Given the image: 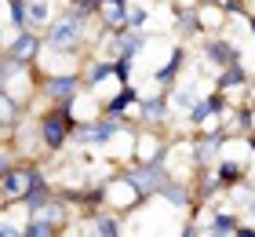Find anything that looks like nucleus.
Wrapping results in <instances>:
<instances>
[{
  "mask_svg": "<svg viewBox=\"0 0 255 237\" xmlns=\"http://www.w3.org/2000/svg\"><path fill=\"white\" fill-rule=\"evenodd\" d=\"M121 128H124V121L121 117H113V113H102L99 121H88V124H80L77 128V142H88V146H106V142H113L121 135Z\"/></svg>",
  "mask_w": 255,
  "mask_h": 237,
  "instance_id": "obj_4",
  "label": "nucleus"
},
{
  "mask_svg": "<svg viewBox=\"0 0 255 237\" xmlns=\"http://www.w3.org/2000/svg\"><path fill=\"white\" fill-rule=\"evenodd\" d=\"M168 106H171V99H164V95H153V99H142V95H138L135 110H138V121H146V124H160V121L168 117Z\"/></svg>",
  "mask_w": 255,
  "mask_h": 237,
  "instance_id": "obj_9",
  "label": "nucleus"
},
{
  "mask_svg": "<svg viewBox=\"0 0 255 237\" xmlns=\"http://www.w3.org/2000/svg\"><path fill=\"white\" fill-rule=\"evenodd\" d=\"M182 62H186V47H175V51H171V58H168V62L153 73V80H157V84H171V80L179 77Z\"/></svg>",
  "mask_w": 255,
  "mask_h": 237,
  "instance_id": "obj_11",
  "label": "nucleus"
},
{
  "mask_svg": "<svg viewBox=\"0 0 255 237\" xmlns=\"http://www.w3.org/2000/svg\"><path fill=\"white\" fill-rule=\"evenodd\" d=\"M146 22H149V7H142V4H128V26L146 29Z\"/></svg>",
  "mask_w": 255,
  "mask_h": 237,
  "instance_id": "obj_23",
  "label": "nucleus"
},
{
  "mask_svg": "<svg viewBox=\"0 0 255 237\" xmlns=\"http://www.w3.org/2000/svg\"><path fill=\"white\" fill-rule=\"evenodd\" d=\"M193 102H197L193 88H182V91H175V95H171V106H175V110H193Z\"/></svg>",
  "mask_w": 255,
  "mask_h": 237,
  "instance_id": "obj_24",
  "label": "nucleus"
},
{
  "mask_svg": "<svg viewBox=\"0 0 255 237\" xmlns=\"http://www.w3.org/2000/svg\"><path fill=\"white\" fill-rule=\"evenodd\" d=\"M4 11H7V26L11 29H29V18H26V0H4Z\"/></svg>",
  "mask_w": 255,
  "mask_h": 237,
  "instance_id": "obj_14",
  "label": "nucleus"
},
{
  "mask_svg": "<svg viewBox=\"0 0 255 237\" xmlns=\"http://www.w3.org/2000/svg\"><path fill=\"white\" fill-rule=\"evenodd\" d=\"M252 33H255V18H252Z\"/></svg>",
  "mask_w": 255,
  "mask_h": 237,
  "instance_id": "obj_27",
  "label": "nucleus"
},
{
  "mask_svg": "<svg viewBox=\"0 0 255 237\" xmlns=\"http://www.w3.org/2000/svg\"><path fill=\"white\" fill-rule=\"evenodd\" d=\"M179 33H186V37L201 33V11H182L179 15Z\"/></svg>",
  "mask_w": 255,
  "mask_h": 237,
  "instance_id": "obj_22",
  "label": "nucleus"
},
{
  "mask_svg": "<svg viewBox=\"0 0 255 237\" xmlns=\"http://www.w3.org/2000/svg\"><path fill=\"white\" fill-rule=\"evenodd\" d=\"M248 84V69L234 62V66H223L219 69V77H215V88L219 91H237V88H245Z\"/></svg>",
  "mask_w": 255,
  "mask_h": 237,
  "instance_id": "obj_10",
  "label": "nucleus"
},
{
  "mask_svg": "<svg viewBox=\"0 0 255 237\" xmlns=\"http://www.w3.org/2000/svg\"><path fill=\"white\" fill-rule=\"evenodd\" d=\"M84 22L88 18L80 15V11H69V15H62V18H51L44 40H48L55 51H62V55H77L80 44L88 40V26H84Z\"/></svg>",
  "mask_w": 255,
  "mask_h": 237,
  "instance_id": "obj_1",
  "label": "nucleus"
},
{
  "mask_svg": "<svg viewBox=\"0 0 255 237\" xmlns=\"http://www.w3.org/2000/svg\"><path fill=\"white\" fill-rule=\"evenodd\" d=\"M73 11H80V15H95V11H102V0H73Z\"/></svg>",
  "mask_w": 255,
  "mask_h": 237,
  "instance_id": "obj_25",
  "label": "nucleus"
},
{
  "mask_svg": "<svg viewBox=\"0 0 255 237\" xmlns=\"http://www.w3.org/2000/svg\"><path fill=\"white\" fill-rule=\"evenodd\" d=\"M215 117V110H212V102L208 99H197L193 102V110H190V124H208Z\"/></svg>",
  "mask_w": 255,
  "mask_h": 237,
  "instance_id": "obj_21",
  "label": "nucleus"
},
{
  "mask_svg": "<svg viewBox=\"0 0 255 237\" xmlns=\"http://www.w3.org/2000/svg\"><path fill=\"white\" fill-rule=\"evenodd\" d=\"M113 37H117V58H138L146 51V33L135 29V26L113 29Z\"/></svg>",
  "mask_w": 255,
  "mask_h": 237,
  "instance_id": "obj_7",
  "label": "nucleus"
},
{
  "mask_svg": "<svg viewBox=\"0 0 255 237\" xmlns=\"http://www.w3.org/2000/svg\"><path fill=\"white\" fill-rule=\"evenodd\" d=\"M26 18H29V29H44L51 22L48 0H26Z\"/></svg>",
  "mask_w": 255,
  "mask_h": 237,
  "instance_id": "obj_12",
  "label": "nucleus"
},
{
  "mask_svg": "<svg viewBox=\"0 0 255 237\" xmlns=\"http://www.w3.org/2000/svg\"><path fill=\"white\" fill-rule=\"evenodd\" d=\"M219 183H223V186H237L241 179H245V164H241V161H219Z\"/></svg>",
  "mask_w": 255,
  "mask_h": 237,
  "instance_id": "obj_15",
  "label": "nucleus"
},
{
  "mask_svg": "<svg viewBox=\"0 0 255 237\" xmlns=\"http://www.w3.org/2000/svg\"><path fill=\"white\" fill-rule=\"evenodd\" d=\"M160 197H164L168 205H175V208H186L190 205V190L182 186V183H168L164 190H160Z\"/></svg>",
  "mask_w": 255,
  "mask_h": 237,
  "instance_id": "obj_18",
  "label": "nucleus"
},
{
  "mask_svg": "<svg viewBox=\"0 0 255 237\" xmlns=\"http://www.w3.org/2000/svg\"><path fill=\"white\" fill-rule=\"evenodd\" d=\"M110 77H117V58H106V62H95V66L88 69L84 84H88V88H99L102 80H110Z\"/></svg>",
  "mask_w": 255,
  "mask_h": 237,
  "instance_id": "obj_13",
  "label": "nucleus"
},
{
  "mask_svg": "<svg viewBox=\"0 0 255 237\" xmlns=\"http://www.w3.org/2000/svg\"><path fill=\"white\" fill-rule=\"evenodd\" d=\"M69 106H73V102H59V110L44 113V121H40V139H44V146H48V150H62V146H66L69 124H73Z\"/></svg>",
  "mask_w": 255,
  "mask_h": 237,
  "instance_id": "obj_3",
  "label": "nucleus"
},
{
  "mask_svg": "<svg viewBox=\"0 0 255 237\" xmlns=\"http://www.w3.org/2000/svg\"><path fill=\"white\" fill-rule=\"evenodd\" d=\"M40 47H44V37H40L37 29H18L15 37L4 44V55L18 58V62H37Z\"/></svg>",
  "mask_w": 255,
  "mask_h": 237,
  "instance_id": "obj_5",
  "label": "nucleus"
},
{
  "mask_svg": "<svg viewBox=\"0 0 255 237\" xmlns=\"http://www.w3.org/2000/svg\"><path fill=\"white\" fill-rule=\"evenodd\" d=\"M204 58L212 66H234V62H241V51H237V44L234 40H226V37H215V40H204Z\"/></svg>",
  "mask_w": 255,
  "mask_h": 237,
  "instance_id": "obj_8",
  "label": "nucleus"
},
{
  "mask_svg": "<svg viewBox=\"0 0 255 237\" xmlns=\"http://www.w3.org/2000/svg\"><path fill=\"white\" fill-rule=\"evenodd\" d=\"M44 95L51 102H73L80 95V77L77 73H51L44 77Z\"/></svg>",
  "mask_w": 255,
  "mask_h": 237,
  "instance_id": "obj_6",
  "label": "nucleus"
},
{
  "mask_svg": "<svg viewBox=\"0 0 255 237\" xmlns=\"http://www.w3.org/2000/svg\"><path fill=\"white\" fill-rule=\"evenodd\" d=\"M237 234L241 237H255V227H237Z\"/></svg>",
  "mask_w": 255,
  "mask_h": 237,
  "instance_id": "obj_26",
  "label": "nucleus"
},
{
  "mask_svg": "<svg viewBox=\"0 0 255 237\" xmlns=\"http://www.w3.org/2000/svg\"><path fill=\"white\" fill-rule=\"evenodd\" d=\"M55 230V223H48V219H40V216H29V223H22V237H51Z\"/></svg>",
  "mask_w": 255,
  "mask_h": 237,
  "instance_id": "obj_17",
  "label": "nucleus"
},
{
  "mask_svg": "<svg viewBox=\"0 0 255 237\" xmlns=\"http://www.w3.org/2000/svg\"><path fill=\"white\" fill-rule=\"evenodd\" d=\"M135 102H138L135 88H131V84H124L117 99H110V102H106V113H113V117H124V110H128V106H135Z\"/></svg>",
  "mask_w": 255,
  "mask_h": 237,
  "instance_id": "obj_16",
  "label": "nucleus"
},
{
  "mask_svg": "<svg viewBox=\"0 0 255 237\" xmlns=\"http://www.w3.org/2000/svg\"><path fill=\"white\" fill-rule=\"evenodd\" d=\"M204 230H208V234H219V237H223V234H237V216H226V212H219V216L208 223Z\"/></svg>",
  "mask_w": 255,
  "mask_h": 237,
  "instance_id": "obj_20",
  "label": "nucleus"
},
{
  "mask_svg": "<svg viewBox=\"0 0 255 237\" xmlns=\"http://www.w3.org/2000/svg\"><path fill=\"white\" fill-rule=\"evenodd\" d=\"M124 179L138 190V197H153V194H160V190L171 183V175L164 172V164H160V161H142L138 168H128Z\"/></svg>",
  "mask_w": 255,
  "mask_h": 237,
  "instance_id": "obj_2",
  "label": "nucleus"
},
{
  "mask_svg": "<svg viewBox=\"0 0 255 237\" xmlns=\"http://www.w3.org/2000/svg\"><path fill=\"white\" fill-rule=\"evenodd\" d=\"M124 227H121V219L117 216H99L95 223H91V234H99V237H117Z\"/></svg>",
  "mask_w": 255,
  "mask_h": 237,
  "instance_id": "obj_19",
  "label": "nucleus"
}]
</instances>
